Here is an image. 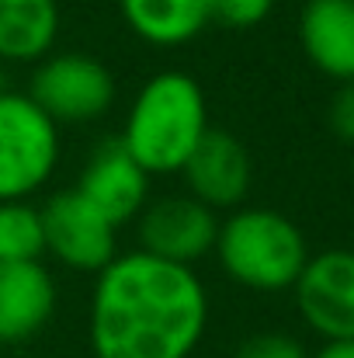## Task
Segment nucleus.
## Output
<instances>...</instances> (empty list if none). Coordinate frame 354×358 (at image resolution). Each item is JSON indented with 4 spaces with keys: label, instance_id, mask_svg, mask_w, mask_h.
<instances>
[{
    "label": "nucleus",
    "instance_id": "obj_1",
    "mask_svg": "<svg viewBox=\"0 0 354 358\" xmlns=\"http://www.w3.org/2000/svg\"><path fill=\"white\" fill-rule=\"evenodd\" d=\"M209 324V296L195 268L146 250L115 254L91 292L94 358H191Z\"/></svg>",
    "mask_w": 354,
    "mask_h": 358
},
{
    "label": "nucleus",
    "instance_id": "obj_2",
    "mask_svg": "<svg viewBox=\"0 0 354 358\" xmlns=\"http://www.w3.org/2000/svg\"><path fill=\"white\" fill-rule=\"evenodd\" d=\"M209 129L202 84L184 70H160L132 98L118 143L149 178L181 174Z\"/></svg>",
    "mask_w": 354,
    "mask_h": 358
},
{
    "label": "nucleus",
    "instance_id": "obj_3",
    "mask_svg": "<svg viewBox=\"0 0 354 358\" xmlns=\"http://www.w3.org/2000/svg\"><path fill=\"white\" fill-rule=\"evenodd\" d=\"M212 254H219L223 271L236 285L250 292L292 289L309 261L302 230L288 216L274 209H260V206L233 209L219 223Z\"/></svg>",
    "mask_w": 354,
    "mask_h": 358
},
{
    "label": "nucleus",
    "instance_id": "obj_4",
    "mask_svg": "<svg viewBox=\"0 0 354 358\" xmlns=\"http://www.w3.org/2000/svg\"><path fill=\"white\" fill-rule=\"evenodd\" d=\"M59 164V125L24 91H0V202L31 199Z\"/></svg>",
    "mask_w": 354,
    "mask_h": 358
},
{
    "label": "nucleus",
    "instance_id": "obj_5",
    "mask_svg": "<svg viewBox=\"0 0 354 358\" xmlns=\"http://www.w3.org/2000/svg\"><path fill=\"white\" fill-rule=\"evenodd\" d=\"M24 94L56 125H87L115 105V77L98 56L49 52L35 63Z\"/></svg>",
    "mask_w": 354,
    "mask_h": 358
},
{
    "label": "nucleus",
    "instance_id": "obj_6",
    "mask_svg": "<svg viewBox=\"0 0 354 358\" xmlns=\"http://www.w3.org/2000/svg\"><path fill=\"white\" fill-rule=\"evenodd\" d=\"M135 230L139 250L170 264L195 268L216 250L219 213L195 202L191 195H167L146 202V209L135 216Z\"/></svg>",
    "mask_w": 354,
    "mask_h": 358
},
{
    "label": "nucleus",
    "instance_id": "obj_7",
    "mask_svg": "<svg viewBox=\"0 0 354 358\" xmlns=\"http://www.w3.org/2000/svg\"><path fill=\"white\" fill-rule=\"evenodd\" d=\"M38 209H42V230H45V254H52L59 264L98 275L118 254V230L77 188H63L49 195V202Z\"/></svg>",
    "mask_w": 354,
    "mask_h": 358
},
{
    "label": "nucleus",
    "instance_id": "obj_8",
    "mask_svg": "<svg viewBox=\"0 0 354 358\" xmlns=\"http://www.w3.org/2000/svg\"><path fill=\"white\" fill-rule=\"evenodd\" d=\"M302 320L327 341H354V250L309 254L292 285Z\"/></svg>",
    "mask_w": 354,
    "mask_h": 358
},
{
    "label": "nucleus",
    "instance_id": "obj_9",
    "mask_svg": "<svg viewBox=\"0 0 354 358\" xmlns=\"http://www.w3.org/2000/svg\"><path fill=\"white\" fill-rule=\"evenodd\" d=\"M181 178L195 202L209 206L212 213H233L243 206L250 192L253 167H250L246 146L233 132L209 129L202 143L195 146V153L188 157V164L181 167Z\"/></svg>",
    "mask_w": 354,
    "mask_h": 358
},
{
    "label": "nucleus",
    "instance_id": "obj_10",
    "mask_svg": "<svg viewBox=\"0 0 354 358\" xmlns=\"http://www.w3.org/2000/svg\"><path fill=\"white\" fill-rule=\"evenodd\" d=\"M112 227L132 223L149 202V174L128 157L115 139H105L84 164L80 181L73 185Z\"/></svg>",
    "mask_w": 354,
    "mask_h": 358
},
{
    "label": "nucleus",
    "instance_id": "obj_11",
    "mask_svg": "<svg viewBox=\"0 0 354 358\" xmlns=\"http://www.w3.org/2000/svg\"><path fill=\"white\" fill-rule=\"evenodd\" d=\"M306 59L330 80L354 77V0H306L299 14Z\"/></svg>",
    "mask_w": 354,
    "mask_h": 358
},
{
    "label": "nucleus",
    "instance_id": "obj_12",
    "mask_svg": "<svg viewBox=\"0 0 354 358\" xmlns=\"http://www.w3.org/2000/svg\"><path fill=\"white\" fill-rule=\"evenodd\" d=\"M56 310V282L42 261L0 264V341H28Z\"/></svg>",
    "mask_w": 354,
    "mask_h": 358
},
{
    "label": "nucleus",
    "instance_id": "obj_13",
    "mask_svg": "<svg viewBox=\"0 0 354 358\" xmlns=\"http://www.w3.org/2000/svg\"><path fill=\"white\" fill-rule=\"evenodd\" d=\"M118 10L128 31L156 49L188 45L212 24V0H118Z\"/></svg>",
    "mask_w": 354,
    "mask_h": 358
},
{
    "label": "nucleus",
    "instance_id": "obj_14",
    "mask_svg": "<svg viewBox=\"0 0 354 358\" xmlns=\"http://www.w3.org/2000/svg\"><path fill=\"white\" fill-rule=\"evenodd\" d=\"M59 35L56 0H0V63H38Z\"/></svg>",
    "mask_w": 354,
    "mask_h": 358
},
{
    "label": "nucleus",
    "instance_id": "obj_15",
    "mask_svg": "<svg viewBox=\"0 0 354 358\" xmlns=\"http://www.w3.org/2000/svg\"><path fill=\"white\" fill-rule=\"evenodd\" d=\"M42 254H45L42 209L31 206L28 199L0 202V264L42 261Z\"/></svg>",
    "mask_w": 354,
    "mask_h": 358
},
{
    "label": "nucleus",
    "instance_id": "obj_16",
    "mask_svg": "<svg viewBox=\"0 0 354 358\" xmlns=\"http://www.w3.org/2000/svg\"><path fill=\"white\" fill-rule=\"evenodd\" d=\"M274 0H212V21L226 28H253L271 14Z\"/></svg>",
    "mask_w": 354,
    "mask_h": 358
},
{
    "label": "nucleus",
    "instance_id": "obj_17",
    "mask_svg": "<svg viewBox=\"0 0 354 358\" xmlns=\"http://www.w3.org/2000/svg\"><path fill=\"white\" fill-rule=\"evenodd\" d=\"M233 358H309V355H306V348H302L295 338L267 331V334L246 338V341L236 348Z\"/></svg>",
    "mask_w": 354,
    "mask_h": 358
},
{
    "label": "nucleus",
    "instance_id": "obj_18",
    "mask_svg": "<svg viewBox=\"0 0 354 358\" xmlns=\"http://www.w3.org/2000/svg\"><path fill=\"white\" fill-rule=\"evenodd\" d=\"M330 125L344 143H354V77L337 87V94L330 101Z\"/></svg>",
    "mask_w": 354,
    "mask_h": 358
},
{
    "label": "nucleus",
    "instance_id": "obj_19",
    "mask_svg": "<svg viewBox=\"0 0 354 358\" xmlns=\"http://www.w3.org/2000/svg\"><path fill=\"white\" fill-rule=\"evenodd\" d=\"M313 358H354V341H327Z\"/></svg>",
    "mask_w": 354,
    "mask_h": 358
}]
</instances>
